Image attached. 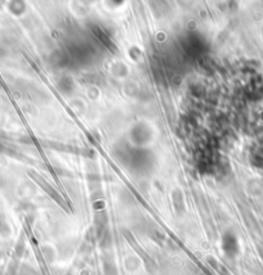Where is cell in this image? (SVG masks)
<instances>
[{"mask_svg":"<svg viewBox=\"0 0 263 275\" xmlns=\"http://www.w3.org/2000/svg\"><path fill=\"white\" fill-rule=\"evenodd\" d=\"M30 175H31V178H33V179L35 180V182H36V184H38V185H40V187H42L43 189H44L45 192H47L48 194H49L50 197H52V198L54 199L55 202H57V203H60V204H61L62 207H65V201H64V199L61 198V195L59 194V192H57V190H55L54 188L52 187V185H49V184H48V183L45 182L44 179H43L42 176H40V175H38V174H35V173H30Z\"/></svg>","mask_w":263,"mask_h":275,"instance_id":"6da1fadb","label":"cell"}]
</instances>
